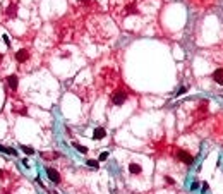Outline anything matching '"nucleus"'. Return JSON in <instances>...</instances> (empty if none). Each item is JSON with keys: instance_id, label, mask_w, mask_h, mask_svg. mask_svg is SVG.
I'll return each instance as SVG.
<instances>
[{"instance_id": "1", "label": "nucleus", "mask_w": 223, "mask_h": 194, "mask_svg": "<svg viewBox=\"0 0 223 194\" xmlns=\"http://www.w3.org/2000/svg\"><path fill=\"white\" fill-rule=\"evenodd\" d=\"M125 100H127V93L124 91V89H117V91L112 94V103L117 105V107H120Z\"/></svg>"}, {"instance_id": "2", "label": "nucleus", "mask_w": 223, "mask_h": 194, "mask_svg": "<svg viewBox=\"0 0 223 194\" xmlns=\"http://www.w3.org/2000/svg\"><path fill=\"white\" fill-rule=\"evenodd\" d=\"M177 156H179V160H180V162H184L185 165H192V162H194V156H192V155H189L187 151H184V150H179Z\"/></svg>"}, {"instance_id": "3", "label": "nucleus", "mask_w": 223, "mask_h": 194, "mask_svg": "<svg viewBox=\"0 0 223 194\" xmlns=\"http://www.w3.org/2000/svg\"><path fill=\"white\" fill-rule=\"evenodd\" d=\"M46 175H48V179H50L53 184H60V180H62V179H60V174H59L55 168L48 167V168H46Z\"/></svg>"}, {"instance_id": "4", "label": "nucleus", "mask_w": 223, "mask_h": 194, "mask_svg": "<svg viewBox=\"0 0 223 194\" xmlns=\"http://www.w3.org/2000/svg\"><path fill=\"white\" fill-rule=\"evenodd\" d=\"M213 81L216 82V84H220V86H223V67H216L213 72Z\"/></svg>"}, {"instance_id": "5", "label": "nucleus", "mask_w": 223, "mask_h": 194, "mask_svg": "<svg viewBox=\"0 0 223 194\" xmlns=\"http://www.w3.org/2000/svg\"><path fill=\"white\" fill-rule=\"evenodd\" d=\"M7 84H9V88L12 89V91H16L17 89V84H19V79H17V76L16 74H10V76H7Z\"/></svg>"}, {"instance_id": "6", "label": "nucleus", "mask_w": 223, "mask_h": 194, "mask_svg": "<svg viewBox=\"0 0 223 194\" xmlns=\"http://www.w3.org/2000/svg\"><path fill=\"white\" fill-rule=\"evenodd\" d=\"M28 59H29V53H28V50H19L17 53H16V60L19 62V64H24Z\"/></svg>"}, {"instance_id": "7", "label": "nucleus", "mask_w": 223, "mask_h": 194, "mask_svg": "<svg viewBox=\"0 0 223 194\" xmlns=\"http://www.w3.org/2000/svg\"><path fill=\"white\" fill-rule=\"evenodd\" d=\"M129 172H131L132 175H139L142 172V167L139 163H134V162H132V163H129Z\"/></svg>"}, {"instance_id": "8", "label": "nucleus", "mask_w": 223, "mask_h": 194, "mask_svg": "<svg viewBox=\"0 0 223 194\" xmlns=\"http://www.w3.org/2000/svg\"><path fill=\"white\" fill-rule=\"evenodd\" d=\"M105 136H106V131H105L103 127H96V129H94V132H93V137H94L96 141H100V139H103Z\"/></svg>"}, {"instance_id": "9", "label": "nucleus", "mask_w": 223, "mask_h": 194, "mask_svg": "<svg viewBox=\"0 0 223 194\" xmlns=\"http://www.w3.org/2000/svg\"><path fill=\"white\" fill-rule=\"evenodd\" d=\"M0 151L5 155H12V156H17V150H14V148H7V146H2L0 144Z\"/></svg>"}, {"instance_id": "10", "label": "nucleus", "mask_w": 223, "mask_h": 194, "mask_svg": "<svg viewBox=\"0 0 223 194\" xmlns=\"http://www.w3.org/2000/svg\"><path fill=\"white\" fill-rule=\"evenodd\" d=\"M72 146H74V148H76L79 153H82V155L88 153V148H86V146H82V144H79V143H72Z\"/></svg>"}, {"instance_id": "11", "label": "nucleus", "mask_w": 223, "mask_h": 194, "mask_svg": "<svg viewBox=\"0 0 223 194\" xmlns=\"http://www.w3.org/2000/svg\"><path fill=\"white\" fill-rule=\"evenodd\" d=\"M21 150H22L26 155H34V150H33L31 146H24V144H21Z\"/></svg>"}, {"instance_id": "12", "label": "nucleus", "mask_w": 223, "mask_h": 194, "mask_svg": "<svg viewBox=\"0 0 223 194\" xmlns=\"http://www.w3.org/2000/svg\"><path fill=\"white\" fill-rule=\"evenodd\" d=\"M7 16L9 17H16V5H10L9 9H7Z\"/></svg>"}, {"instance_id": "13", "label": "nucleus", "mask_w": 223, "mask_h": 194, "mask_svg": "<svg viewBox=\"0 0 223 194\" xmlns=\"http://www.w3.org/2000/svg\"><path fill=\"white\" fill-rule=\"evenodd\" d=\"M86 165H88V167H93V168H98V167H100V163H98L96 160H88Z\"/></svg>"}, {"instance_id": "14", "label": "nucleus", "mask_w": 223, "mask_h": 194, "mask_svg": "<svg viewBox=\"0 0 223 194\" xmlns=\"http://www.w3.org/2000/svg\"><path fill=\"white\" fill-rule=\"evenodd\" d=\"M108 156H110V155H108V151H103V153L100 155V158H98V160H100V162H105Z\"/></svg>"}, {"instance_id": "15", "label": "nucleus", "mask_w": 223, "mask_h": 194, "mask_svg": "<svg viewBox=\"0 0 223 194\" xmlns=\"http://www.w3.org/2000/svg\"><path fill=\"white\" fill-rule=\"evenodd\" d=\"M4 41H5V45H7V47L10 45V40H9V36H7V34H4Z\"/></svg>"}, {"instance_id": "16", "label": "nucleus", "mask_w": 223, "mask_h": 194, "mask_svg": "<svg viewBox=\"0 0 223 194\" xmlns=\"http://www.w3.org/2000/svg\"><path fill=\"white\" fill-rule=\"evenodd\" d=\"M165 180H167V184H173V179H170V177H165Z\"/></svg>"}, {"instance_id": "17", "label": "nucleus", "mask_w": 223, "mask_h": 194, "mask_svg": "<svg viewBox=\"0 0 223 194\" xmlns=\"http://www.w3.org/2000/svg\"><path fill=\"white\" fill-rule=\"evenodd\" d=\"M203 191H208V182H203Z\"/></svg>"}, {"instance_id": "18", "label": "nucleus", "mask_w": 223, "mask_h": 194, "mask_svg": "<svg viewBox=\"0 0 223 194\" xmlns=\"http://www.w3.org/2000/svg\"><path fill=\"white\" fill-rule=\"evenodd\" d=\"M2 60H4V55H2V53H0V64H2Z\"/></svg>"}, {"instance_id": "19", "label": "nucleus", "mask_w": 223, "mask_h": 194, "mask_svg": "<svg viewBox=\"0 0 223 194\" xmlns=\"http://www.w3.org/2000/svg\"><path fill=\"white\" fill-rule=\"evenodd\" d=\"M2 175H4V172H2V170H0V179H2Z\"/></svg>"}, {"instance_id": "20", "label": "nucleus", "mask_w": 223, "mask_h": 194, "mask_svg": "<svg viewBox=\"0 0 223 194\" xmlns=\"http://www.w3.org/2000/svg\"><path fill=\"white\" fill-rule=\"evenodd\" d=\"M79 2H89V0H79Z\"/></svg>"}]
</instances>
